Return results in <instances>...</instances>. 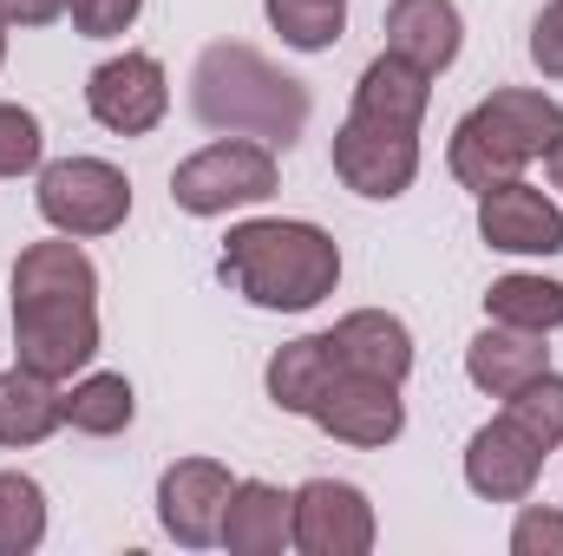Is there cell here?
Segmentation results:
<instances>
[{
  "label": "cell",
  "mask_w": 563,
  "mask_h": 556,
  "mask_svg": "<svg viewBox=\"0 0 563 556\" xmlns=\"http://www.w3.org/2000/svg\"><path fill=\"white\" fill-rule=\"evenodd\" d=\"M288 531H295V498L282 485H269V478H236L217 544L230 556H282V551H295Z\"/></svg>",
  "instance_id": "e0dca14e"
},
{
  "label": "cell",
  "mask_w": 563,
  "mask_h": 556,
  "mask_svg": "<svg viewBox=\"0 0 563 556\" xmlns=\"http://www.w3.org/2000/svg\"><path fill=\"white\" fill-rule=\"evenodd\" d=\"M511 556H563V511L525 504L511 524Z\"/></svg>",
  "instance_id": "4316f807"
},
{
  "label": "cell",
  "mask_w": 563,
  "mask_h": 556,
  "mask_svg": "<svg viewBox=\"0 0 563 556\" xmlns=\"http://www.w3.org/2000/svg\"><path fill=\"white\" fill-rule=\"evenodd\" d=\"M380 33H387V53L420 66L426 79H439L459 59V46H465V20H459L452 0H387Z\"/></svg>",
  "instance_id": "9a60e30c"
},
{
  "label": "cell",
  "mask_w": 563,
  "mask_h": 556,
  "mask_svg": "<svg viewBox=\"0 0 563 556\" xmlns=\"http://www.w3.org/2000/svg\"><path fill=\"white\" fill-rule=\"evenodd\" d=\"M33 203L59 236H79V243L112 236L132 216V177L106 157H59V164H40Z\"/></svg>",
  "instance_id": "8992f818"
},
{
  "label": "cell",
  "mask_w": 563,
  "mask_h": 556,
  "mask_svg": "<svg viewBox=\"0 0 563 556\" xmlns=\"http://www.w3.org/2000/svg\"><path fill=\"white\" fill-rule=\"evenodd\" d=\"M538 374H551V347L544 334L531 327H505V321H485V334H472L465 347V380L492 400H511L518 387H531Z\"/></svg>",
  "instance_id": "2e32d148"
},
{
  "label": "cell",
  "mask_w": 563,
  "mask_h": 556,
  "mask_svg": "<svg viewBox=\"0 0 563 556\" xmlns=\"http://www.w3.org/2000/svg\"><path fill=\"white\" fill-rule=\"evenodd\" d=\"M328 341H334L341 374H367V380H394V387H407V374H413V327L387 308L341 314L328 327Z\"/></svg>",
  "instance_id": "5bb4252c"
},
{
  "label": "cell",
  "mask_w": 563,
  "mask_h": 556,
  "mask_svg": "<svg viewBox=\"0 0 563 556\" xmlns=\"http://www.w3.org/2000/svg\"><path fill=\"white\" fill-rule=\"evenodd\" d=\"M13 360L73 380L99 360V269L79 236L26 243L13 263Z\"/></svg>",
  "instance_id": "6da1fadb"
},
{
  "label": "cell",
  "mask_w": 563,
  "mask_h": 556,
  "mask_svg": "<svg viewBox=\"0 0 563 556\" xmlns=\"http://www.w3.org/2000/svg\"><path fill=\"white\" fill-rule=\"evenodd\" d=\"M139 419V393L125 374H79L73 393H66V425L86 432V438H119L125 425Z\"/></svg>",
  "instance_id": "ffe728a7"
},
{
  "label": "cell",
  "mask_w": 563,
  "mask_h": 556,
  "mask_svg": "<svg viewBox=\"0 0 563 556\" xmlns=\"http://www.w3.org/2000/svg\"><path fill=\"white\" fill-rule=\"evenodd\" d=\"M563 132V105L551 92H531V86H505L492 99H478L445 144V170L465 184V190H492L505 177H525V164H538Z\"/></svg>",
  "instance_id": "277c9868"
},
{
  "label": "cell",
  "mask_w": 563,
  "mask_h": 556,
  "mask_svg": "<svg viewBox=\"0 0 563 556\" xmlns=\"http://www.w3.org/2000/svg\"><path fill=\"white\" fill-rule=\"evenodd\" d=\"M485 321L531 327V334H558L563 327V281H551V276H498L492 288H485Z\"/></svg>",
  "instance_id": "44dd1931"
},
{
  "label": "cell",
  "mask_w": 563,
  "mask_h": 556,
  "mask_svg": "<svg viewBox=\"0 0 563 556\" xmlns=\"http://www.w3.org/2000/svg\"><path fill=\"white\" fill-rule=\"evenodd\" d=\"M0 66H7V13H0Z\"/></svg>",
  "instance_id": "4dcf8cb0"
},
{
  "label": "cell",
  "mask_w": 563,
  "mask_h": 556,
  "mask_svg": "<svg viewBox=\"0 0 563 556\" xmlns=\"http://www.w3.org/2000/svg\"><path fill=\"white\" fill-rule=\"evenodd\" d=\"M230 491H236V478L217 458H177V465H164V478H157V524H164V537L184 544V551H210L223 537Z\"/></svg>",
  "instance_id": "9c48e42d"
},
{
  "label": "cell",
  "mask_w": 563,
  "mask_h": 556,
  "mask_svg": "<svg viewBox=\"0 0 563 556\" xmlns=\"http://www.w3.org/2000/svg\"><path fill=\"white\" fill-rule=\"evenodd\" d=\"M66 13H73V33H86V40H119V33L144 13V0H66Z\"/></svg>",
  "instance_id": "484cf974"
},
{
  "label": "cell",
  "mask_w": 563,
  "mask_h": 556,
  "mask_svg": "<svg viewBox=\"0 0 563 556\" xmlns=\"http://www.w3.org/2000/svg\"><path fill=\"white\" fill-rule=\"evenodd\" d=\"M538 471H544V445H538L511 413L485 419V425L465 438V485H472L485 504H525V498L538 491Z\"/></svg>",
  "instance_id": "8fae6325"
},
{
  "label": "cell",
  "mask_w": 563,
  "mask_h": 556,
  "mask_svg": "<svg viewBox=\"0 0 563 556\" xmlns=\"http://www.w3.org/2000/svg\"><path fill=\"white\" fill-rule=\"evenodd\" d=\"M217 276L230 281L250 308L269 314H308L341 281V243L321 223L301 216H250L223 236Z\"/></svg>",
  "instance_id": "7a4b0ae2"
},
{
  "label": "cell",
  "mask_w": 563,
  "mask_h": 556,
  "mask_svg": "<svg viewBox=\"0 0 563 556\" xmlns=\"http://www.w3.org/2000/svg\"><path fill=\"white\" fill-rule=\"evenodd\" d=\"M0 13H7V26H53L66 13V0H0Z\"/></svg>",
  "instance_id": "f1b7e54d"
},
{
  "label": "cell",
  "mask_w": 563,
  "mask_h": 556,
  "mask_svg": "<svg viewBox=\"0 0 563 556\" xmlns=\"http://www.w3.org/2000/svg\"><path fill=\"white\" fill-rule=\"evenodd\" d=\"M269 26L282 33V46L295 53H328L347 33V0H263Z\"/></svg>",
  "instance_id": "603a6c76"
},
{
  "label": "cell",
  "mask_w": 563,
  "mask_h": 556,
  "mask_svg": "<svg viewBox=\"0 0 563 556\" xmlns=\"http://www.w3.org/2000/svg\"><path fill=\"white\" fill-rule=\"evenodd\" d=\"M334 177L354 197H374V203L407 197L413 177H420V125L374 119V112H354L347 105V119L334 132Z\"/></svg>",
  "instance_id": "52a82bcc"
},
{
  "label": "cell",
  "mask_w": 563,
  "mask_h": 556,
  "mask_svg": "<svg viewBox=\"0 0 563 556\" xmlns=\"http://www.w3.org/2000/svg\"><path fill=\"white\" fill-rule=\"evenodd\" d=\"M531 66L544 79H563V0H551L538 20H531Z\"/></svg>",
  "instance_id": "83f0119b"
},
{
  "label": "cell",
  "mask_w": 563,
  "mask_h": 556,
  "mask_svg": "<svg viewBox=\"0 0 563 556\" xmlns=\"http://www.w3.org/2000/svg\"><path fill=\"white\" fill-rule=\"evenodd\" d=\"M46 544V491L26 471H0V556H26Z\"/></svg>",
  "instance_id": "7402d4cb"
},
{
  "label": "cell",
  "mask_w": 563,
  "mask_h": 556,
  "mask_svg": "<svg viewBox=\"0 0 563 556\" xmlns=\"http://www.w3.org/2000/svg\"><path fill=\"white\" fill-rule=\"evenodd\" d=\"M334 374H341L334 341H328V334H301V341L276 347V360H269V400L295 419H314L321 393L334 387Z\"/></svg>",
  "instance_id": "d6986e66"
},
{
  "label": "cell",
  "mask_w": 563,
  "mask_h": 556,
  "mask_svg": "<svg viewBox=\"0 0 563 556\" xmlns=\"http://www.w3.org/2000/svg\"><path fill=\"white\" fill-rule=\"evenodd\" d=\"M190 112H197V125H210L223 138H256L269 151H282V144L301 138L314 99H308L301 79H288L256 46L217 40L190 66Z\"/></svg>",
  "instance_id": "3957f363"
},
{
  "label": "cell",
  "mask_w": 563,
  "mask_h": 556,
  "mask_svg": "<svg viewBox=\"0 0 563 556\" xmlns=\"http://www.w3.org/2000/svg\"><path fill=\"white\" fill-rule=\"evenodd\" d=\"M544 177H551V190H563V132H558V144L544 151Z\"/></svg>",
  "instance_id": "f546056e"
},
{
  "label": "cell",
  "mask_w": 563,
  "mask_h": 556,
  "mask_svg": "<svg viewBox=\"0 0 563 556\" xmlns=\"http://www.w3.org/2000/svg\"><path fill=\"white\" fill-rule=\"evenodd\" d=\"M295 498V531L288 544L301 556H367L374 551V504L347 478H308L288 491Z\"/></svg>",
  "instance_id": "ba28073f"
},
{
  "label": "cell",
  "mask_w": 563,
  "mask_h": 556,
  "mask_svg": "<svg viewBox=\"0 0 563 556\" xmlns=\"http://www.w3.org/2000/svg\"><path fill=\"white\" fill-rule=\"evenodd\" d=\"M505 413L518 419L544 452H558L563 445V374H538L531 387H518V393L505 400Z\"/></svg>",
  "instance_id": "cb8c5ba5"
},
{
  "label": "cell",
  "mask_w": 563,
  "mask_h": 556,
  "mask_svg": "<svg viewBox=\"0 0 563 556\" xmlns=\"http://www.w3.org/2000/svg\"><path fill=\"white\" fill-rule=\"evenodd\" d=\"M314 425H321L328 438H341V445L374 452V445H394V438L407 432V400H400L394 380L334 374V387H328L321 407H314Z\"/></svg>",
  "instance_id": "4fadbf2b"
},
{
  "label": "cell",
  "mask_w": 563,
  "mask_h": 556,
  "mask_svg": "<svg viewBox=\"0 0 563 556\" xmlns=\"http://www.w3.org/2000/svg\"><path fill=\"white\" fill-rule=\"evenodd\" d=\"M276 151L256 138H217L170 170V203L184 216H230L276 197Z\"/></svg>",
  "instance_id": "5b68a950"
},
{
  "label": "cell",
  "mask_w": 563,
  "mask_h": 556,
  "mask_svg": "<svg viewBox=\"0 0 563 556\" xmlns=\"http://www.w3.org/2000/svg\"><path fill=\"white\" fill-rule=\"evenodd\" d=\"M66 425V393H59V380H46V374H33V367H7L0 374V445L7 452H20V445H40V438H53Z\"/></svg>",
  "instance_id": "ac0fdd59"
},
{
  "label": "cell",
  "mask_w": 563,
  "mask_h": 556,
  "mask_svg": "<svg viewBox=\"0 0 563 556\" xmlns=\"http://www.w3.org/2000/svg\"><path fill=\"white\" fill-rule=\"evenodd\" d=\"M478 236L505 256H563V203L525 177H505L478 190Z\"/></svg>",
  "instance_id": "7c38bea8"
},
{
  "label": "cell",
  "mask_w": 563,
  "mask_h": 556,
  "mask_svg": "<svg viewBox=\"0 0 563 556\" xmlns=\"http://www.w3.org/2000/svg\"><path fill=\"white\" fill-rule=\"evenodd\" d=\"M86 112H92L106 132H119V138H144V132H157L164 112H170V79H164V66H157L151 53H119V59L92 66V79H86Z\"/></svg>",
  "instance_id": "30bf717a"
},
{
  "label": "cell",
  "mask_w": 563,
  "mask_h": 556,
  "mask_svg": "<svg viewBox=\"0 0 563 556\" xmlns=\"http://www.w3.org/2000/svg\"><path fill=\"white\" fill-rule=\"evenodd\" d=\"M40 119L26 112V105H0V177H26V170H40Z\"/></svg>",
  "instance_id": "d4e9b609"
}]
</instances>
